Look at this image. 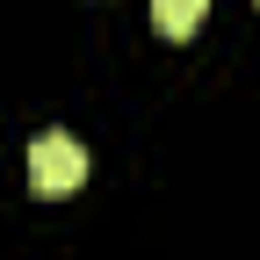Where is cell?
I'll return each instance as SVG.
<instances>
[{
    "label": "cell",
    "instance_id": "6da1fadb",
    "mask_svg": "<svg viewBox=\"0 0 260 260\" xmlns=\"http://www.w3.org/2000/svg\"><path fill=\"white\" fill-rule=\"evenodd\" d=\"M29 181H37V195H73L87 181V145L73 130H44L29 145Z\"/></svg>",
    "mask_w": 260,
    "mask_h": 260
},
{
    "label": "cell",
    "instance_id": "7a4b0ae2",
    "mask_svg": "<svg viewBox=\"0 0 260 260\" xmlns=\"http://www.w3.org/2000/svg\"><path fill=\"white\" fill-rule=\"evenodd\" d=\"M210 15V0H152V22H159V37H195Z\"/></svg>",
    "mask_w": 260,
    "mask_h": 260
}]
</instances>
